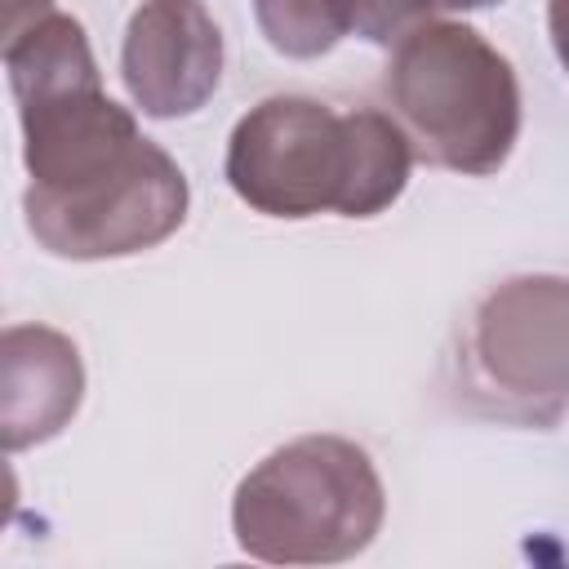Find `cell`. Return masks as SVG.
<instances>
[{"mask_svg": "<svg viewBox=\"0 0 569 569\" xmlns=\"http://www.w3.org/2000/svg\"><path fill=\"white\" fill-rule=\"evenodd\" d=\"M18 124L31 178L22 218L44 253L71 262L129 258L182 227L187 178L178 160L107 98L102 76L22 98Z\"/></svg>", "mask_w": 569, "mask_h": 569, "instance_id": "1", "label": "cell"}, {"mask_svg": "<svg viewBox=\"0 0 569 569\" xmlns=\"http://www.w3.org/2000/svg\"><path fill=\"white\" fill-rule=\"evenodd\" d=\"M409 169L413 147L387 111H333L302 93L262 98L227 142L231 191L267 218H373L400 200Z\"/></svg>", "mask_w": 569, "mask_h": 569, "instance_id": "2", "label": "cell"}, {"mask_svg": "<svg viewBox=\"0 0 569 569\" xmlns=\"http://www.w3.org/2000/svg\"><path fill=\"white\" fill-rule=\"evenodd\" d=\"M382 98L413 160L449 173H498L520 138V80L467 22L427 18L391 44Z\"/></svg>", "mask_w": 569, "mask_h": 569, "instance_id": "3", "label": "cell"}, {"mask_svg": "<svg viewBox=\"0 0 569 569\" xmlns=\"http://www.w3.org/2000/svg\"><path fill=\"white\" fill-rule=\"evenodd\" d=\"M387 516L373 458L342 436H298L267 453L231 498V533L267 565H338L360 556Z\"/></svg>", "mask_w": 569, "mask_h": 569, "instance_id": "4", "label": "cell"}, {"mask_svg": "<svg viewBox=\"0 0 569 569\" xmlns=\"http://www.w3.org/2000/svg\"><path fill=\"white\" fill-rule=\"evenodd\" d=\"M462 409L507 427H556L569 409V280L511 276L467 316L453 351Z\"/></svg>", "mask_w": 569, "mask_h": 569, "instance_id": "5", "label": "cell"}, {"mask_svg": "<svg viewBox=\"0 0 569 569\" xmlns=\"http://www.w3.org/2000/svg\"><path fill=\"white\" fill-rule=\"evenodd\" d=\"M120 80L142 116L200 111L222 80V31L200 0H142L124 27Z\"/></svg>", "mask_w": 569, "mask_h": 569, "instance_id": "6", "label": "cell"}, {"mask_svg": "<svg viewBox=\"0 0 569 569\" xmlns=\"http://www.w3.org/2000/svg\"><path fill=\"white\" fill-rule=\"evenodd\" d=\"M84 396L80 351L49 325H9L0 338V436L18 453L58 436Z\"/></svg>", "mask_w": 569, "mask_h": 569, "instance_id": "7", "label": "cell"}, {"mask_svg": "<svg viewBox=\"0 0 569 569\" xmlns=\"http://www.w3.org/2000/svg\"><path fill=\"white\" fill-rule=\"evenodd\" d=\"M253 18L267 44L284 58H320L347 40L342 0H253Z\"/></svg>", "mask_w": 569, "mask_h": 569, "instance_id": "8", "label": "cell"}, {"mask_svg": "<svg viewBox=\"0 0 569 569\" xmlns=\"http://www.w3.org/2000/svg\"><path fill=\"white\" fill-rule=\"evenodd\" d=\"M547 31H551V44H556L560 67L569 71V0H551L547 4Z\"/></svg>", "mask_w": 569, "mask_h": 569, "instance_id": "9", "label": "cell"}, {"mask_svg": "<svg viewBox=\"0 0 569 569\" xmlns=\"http://www.w3.org/2000/svg\"><path fill=\"white\" fill-rule=\"evenodd\" d=\"M0 9H4V36H9V31H18L22 22H31V18L49 13V9H53V0H0Z\"/></svg>", "mask_w": 569, "mask_h": 569, "instance_id": "10", "label": "cell"}, {"mask_svg": "<svg viewBox=\"0 0 569 569\" xmlns=\"http://www.w3.org/2000/svg\"><path fill=\"white\" fill-rule=\"evenodd\" d=\"M489 4H502V0H431V9H489Z\"/></svg>", "mask_w": 569, "mask_h": 569, "instance_id": "11", "label": "cell"}]
</instances>
